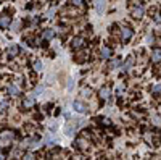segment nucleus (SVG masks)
Returning <instances> with one entry per match:
<instances>
[{
	"label": "nucleus",
	"instance_id": "obj_1",
	"mask_svg": "<svg viewBox=\"0 0 161 160\" xmlns=\"http://www.w3.org/2000/svg\"><path fill=\"white\" fill-rule=\"evenodd\" d=\"M73 109L77 112V113H87V112H89L87 105L84 102H80V100H74L73 102Z\"/></svg>",
	"mask_w": 161,
	"mask_h": 160
},
{
	"label": "nucleus",
	"instance_id": "obj_2",
	"mask_svg": "<svg viewBox=\"0 0 161 160\" xmlns=\"http://www.w3.org/2000/svg\"><path fill=\"white\" fill-rule=\"evenodd\" d=\"M132 34H134V32H132V29H131L129 26H124L121 29V37H122V41H124V42L129 41L131 37H132Z\"/></svg>",
	"mask_w": 161,
	"mask_h": 160
},
{
	"label": "nucleus",
	"instance_id": "obj_3",
	"mask_svg": "<svg viewBox=\"0 0 161 160\" xmlns=\"http://www.w3.org/2000/svg\"><path fill=\"white\" fill-rule=\"evenodd\" d=\"M151 62L159 63L161 62V49H153L151 50Z\"/></svg>",
	"mask_w": 161,
	"mask_h": 160
},
{
	"label": "nucleus",
	"instance_id": "obj_4",
	"mask_svg": "<svg viewBox=\"0 0 161 160\" xmlns=\"http://www.w3.org/2000/svg\"><path fill=\"white\" fill-rule=\"evenodd\" d=\"M10 23H11V20H10V16L8 15H2L0 16V28H10Z\"/></svg>",
	"mask_w": 161,
	"mask_h": 160
},
{
	"label": "nucleus",
	"instance_id": "obj_5",
	"mask_svg": "<svg viewBox=\"0 0 161 160\" xmlns=\"http://www.w3.org/2000/svg\"><path fill=\"white\" fill-rule=\"evenodd\" d=\"M34 103H36V97L31 96V97H26L24 100H23V107H24V109H31V107H34Z\"/></svg>",
	"mask_w": 161,
	"mask_h": 160
},
{
	"label": "nucleus",
	"instance_id": "obj_6",
	"mask_svg": "<svg viewBox=\"0 0 161 160\" xmlns=\"http://www.w3.org/2000/svg\"><path fill=\"white\" fill-rule=\"evenodd\" d=\"M84 45V39L82 37H74L73 41H71V47H73V49H80V47Z\"/></svg>",
	"mask_w": 161,
	"mask_h": 160
},
{
	"label": "nucleus",
	"instance_id": "obj_7",
	"mask_svg": "<svg viewBox=\"0 0 161 160\" xmlns=\"http://www.w3.org/2000/svg\"><path fill=\"white\" fill-rule=\"evenodd\" d=\"M100 55H102V58H110L111 55H113V50L110 49V47H102L100 49Z\"/></svg>",
	"mask_w": 161,
	"mask_h": 160
},
{
	"label": "nucleus",
	"instance_id": "obj_8",
	"mask_svg": "<svg viewBox=\"0 0 161 160\" xmlns=\"http://www.w3.org/2000/svg\"><path fill=\"white\" fill-rule=\"evenodd\" d=\"M76 145H77L79 149H87L89 147V142L84 138H77V139H76Z\"/></svg>",
	"mask_w": 161,
	"mask_h": 160
},
{
	"label": "nucleus",
	"instance_id": "obj_9",
	"mask_svg": "<svg viewBox=\"0 0 161 160\" xmlns=\"http://www.w3.org/2000/svg\"><path fill=\"white\" fill-rule=\"evenodd\" d=\"M95 10H97V13L105 11V0H97L95 2Z\"/></svg>",
	"mask_w": 161,
	"mask_h": 160
},
{
	"label": "nucleus",
	"instance_id": "obj_10",
	"mask_svg": "<svg viewBox=\"0 0 161 160\" xmlns=\"http://www.w3.org/2000/svg\"><path fill=\"white\" fill-rule=\"evenodd\" d=\"M132 16L134 18H142L144 16V7H135L132 10Z\"/></svg>",
	"mask_w": 161,
	"mask_h": 160
},
{
	"label": "nucleus",
	"instance_id": "obj_11",
	"mask_svg": "<svg viewBox=\"0 0 161 160\" xmlns=\"http://www.w3.org/2000/svg\"><path fill=\"white\" fill-rule=\"evenodd\" d=\"M8 94H10V96H20V87H18L16 84H11V86L8 87Z\"/></svg>",
	"mask_w": 161,
	"mask_h": 160
},
{
	"label": "nucleus",
	"instance_id": "obj_12",
	"mask_svg": "<svg viewBox=\"0 0 161 160\" xmlns=\"http://www.w3.org/2000/svg\"><path fill=\"white\" fill-rule=\"evenodd\" d=\"M53 36H55V31H53V29H45V31H44V39H45V41L53 39Z\"/></svg>",
	"mask_w": 161,
	"mask_h": 160
},
{
	"label": "nucleus",
	"instance_id": "obj_13",
	"mask_svg": "<svg viewBox=\"0 0 161 160\" xmlns=\"http://www.w3.org/2000/svg\"><path fill=\"white\" fill-rule=\"evenodd\" d=\"M110 94H111L110 87H102L100 89V97L102 99H108V97H110Z\"/></svg>",
	"mask_w": 161,
	"mask_h": 160
},
{
	"label": "nucleus",
	"instance_id": "obj_14",
	"mask_svg": "<svg viewBox=\"0 0 161 160\" xmlns=\"http://www.w3.org/2000/svg\"><path fill=\"white\" fill-rule=\"evenodd\" d=\"M151 94L153 96H161V84H155L153 89H151Z\"/></svg>",
	"mask_w": 161,
	"mask_h": 160
},
{
	"label": "nucleus",
	"instance_id": "obj_15",
	"mask_svg": "<svg viewBox=\"0 0 161 160\" xmlns=\"http://www.w3.org/2000/svg\"><path fill=\"white\" fill-rule=\"evenodd\" d=\"M74 131H76V126H73V125H68V126L65 128V133L68 134V136H73Z\"/></svg>",
	"mask_w": 161,
	"mask_h": 160
},
{
	"label": "nucleus",
	"instance_id": "obj_16",
	"mask_svg": "<svg viewBox=\"0 0 161 160\" xmlns=\"http://www.w3.org/2000/svg\"><path fill=\"white\" fill-rule=\"evenodd\" d=\"M132 65H134V58H127V62L124 63V65H122V70H124V71H126V70H129L131 67H132Z\"/></svg>",
	"mask_w": 161,
	"mask_h": 160
},
{
	"label": "nucleus",
	"instance_id": "obj_17",
	"mask_svg": "<svg viewBox=\"0 0 161 160\" xmlns=\"http://www.w3.org/2000/svg\"><path fill=\"white\" fill-rule=\"evenodd\" d=\"M16 54H18V47H16V45L8 47V55H10V57H15Z\"/></svg>",
	"mask_w": 161,
	"mask_h": 160
},
{
	"label": "nucleus",
	"instance_id": "obj_18",
	"mask_svg": "<svg viewBox=\"0 0 161 160\" xmlns=\"http://www.w3.org/2000/svg\"><path fill=\"white\" fill-rule=\"evenodd\" d=\"M32 67H34L36 71H42V62L40 60H34V63H32Z\"/></svg>",
	"mask_w": 161,
	"mask_h": 160
},
{
	"label": "nucleus",
	"instance_id": "obj_19",
	"mask_svg": "<svg viewBox=\"0 0 161 160\" xmlns=\"http://www.w3.org/2000/svg\"><path fill=\"white\" fill-rule=\"evenodd\" d=\"M7 105H8V102H7V100L0 102V113H3V112L7 110Z\"/></svg>",
	"mask_w": 161,
	"mask_h": 160
},
{
	"label": "nucleus",
	"instance_id": "obj_20",
	"mask_svg": "<svg viewBox=\"0 0 161 160\" xmlns=\"http://www.w3.org/2000/svg\"><path fill=\"white\" fill-rule=\"evenodd\" d=\"M23 160H36V157L32 154H26V155H23Z\"/></svg>",
	"mask_w": 161,
	"mask_h": 160
},
{
	"label": "nucleus",
	"instance_id": "obj_21",
	"mask_svg": "<svg viewBox=\"0 0 161 160\" xmlns=\"http://www.w3.org/2000/svg\"><path fill=\"white\" fill-rule=\"evenodd\" d=\"M74 7H82V0H71Z\"/></svg>",
	"mask_w": 161,
	"mask_h": 160
},
{
	"label": "nucleus",
	"instance_id": "obj_22",
	"mask_svg": "<svg viewBox=\"0 0 161 160\" xmlns=\"http://www.w3.org/2000/svg\"><path fill=\"white\" fill-rule=\"evenodd\" d=\"M44 91V87H37L36 91H34V97H37V96H40V92Z\"/></svg>",
	"mask_w": 161,
	"mask_h": 160
},
{
	"label": "nucleus",
	"instance_id": "obj_23",
	"mask_svg": "<svg viewBox=\"0 0 161 160\" xmlns=\"http://www.w3.org/2000/svg\"><path fill=\"white\" fill-rule=\"evenodd\" d=\"M118 65H119V62H118V60H113V62L110 63V68H115V67H118Z\"/></svg>",
	"mask_w": 161,
	"mask_h": 160
},
{
	"label": "nucleus",
	"instance_id": "obj_24",
	"mask_svg": "<svg viewBox=\"0 0 161 160\" xmlns=\"http://www.w3.org/2000/svg\"><path fill=\"white\" fill-rule=\"evenodd\" d=\"M73 86H74V84H73V79H69V81H68V89H69V91L73 89Z\"/></svg>",
	"mask_w": 161,
	"mask_h": 160
},
{
	"label": "nucleus",
	"instance_id": "obj_25",
	"mask_svg": "<svg viewBox=\"0 0 161 160\" xmlns=\"http://www.w3.org/2000/svg\"><path fill=\"white\" fill-rule=\"evenodd\" d=\"M82 94H84V96H90V89H84Z\"/></svg>",
	"mask_w": 161,
	"mask_h": 160
},
{
	"label": "nucleus",
	"instance_id": "obj_26",
	"mask_svg": "<svg viewBox=\"0 0 161 160\" xmlns=\"http://www.w3.org/2000/svg\"><path fill=\"white\" fill-rule=\"evenodd\" d=\"M155 21H156V23H161V15H156V18H155Z\"/></svg>",
	"mask_w": 161,
	"mask_h": 160
},
{
	"label": "nucleus",
	"instance_id": "obj_27",
	"mask_svg": "<svg viewBox=\"0 0 161 160\" xmlns=\"http://www.w3.org/2000/svg\"><path fill=\"white\" fill-rule=\"evenodd\" d=\"M0 160H3V157H2V155H0Z\"/></svg>",
	"mask_w": 161,
	"mask_h": 160
}]
</instances>
